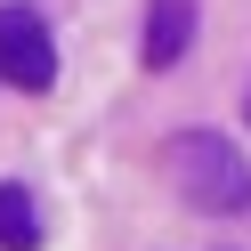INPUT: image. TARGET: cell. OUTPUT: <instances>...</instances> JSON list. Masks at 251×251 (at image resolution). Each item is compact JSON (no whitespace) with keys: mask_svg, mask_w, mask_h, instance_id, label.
Instances as JSON below:
<instances>
[{"mask_svg":"<svg viewBox=\"0 0 251 251\" xmlns=\"http://www.w3.org/2000/svg\"><path fill=\"white\" fill-rule=\"evenodd\" d=\"M186 49H195V0H146V33H138V57L162 73V65H178Z\"/></svg>","mask_w":251,"mask_h":251,"instance_id":"obj_3","label":"cell"},{"mask_svg":"<svg viewBox=\"0 0 251 251\" xmlns=\"http://www.w3.org/2000/svg\"><path fill=\"white\" fill-rule=\"evenodd\" d=\"M162 162H170V186H178L186 211H211V219L251 211V162H243L235 138H219V130H178V138L162 146Z\"/></svg>","mask_w":251,"mask_h":251,"instance_id":"obj_1","label":"cell"},{"mask_svg":"<svg viewBox=\"0 0 251 251\" xmlns=\"http://www.w3.org/2000/svg\"><path fill=\"white\" fill-rule=\"evenodd\" d=\"M0 81L25 89V98L57 89V41H49V25H41V8H25V0L0 8Z\"/></svg>","mask_w":251,"mask_h":251,"instance_id":"obj_2","label":"cell"},{"mask_svg":"<svg viewBox=\"0 0 251 251\" xmlns=\"http://www.w3.org/2000/svg\"><path fill=\"white\" fill-rule=\"evenodd\" d=\"M243 114H251V105H243Z\"/></svg>","mask_w":251,"mask_h":251,"instance_id":"obj_5","label":"cell"},{"mask_svg":"<svg viewBox=\"0 0 251 251\" xmlns=\"http://www.w3.org/2000/svg\"><path fill=\"white\" fill-rule=\"evenodd\" d=\"M0 251H41V211L17 178L0 186Z\"/></svg>","mask_w":251,"mask_h":251,"instance_id":"obj_4","label":"cell"}]
</instances>
